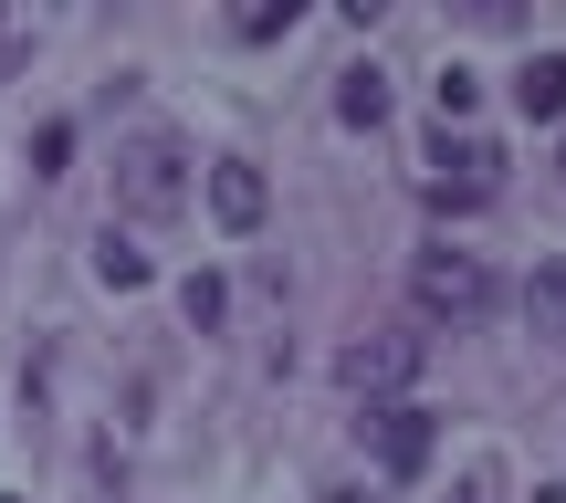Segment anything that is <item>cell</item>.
I'll return each mask as SVG.
<instances>
[{
    "instance_id": "13",
    "label": "cell",
    "mask_w": 566,
    "mask_h": 503,
    "mask_svg": "<svg viewBox=\"0 0 566 503\" xmlns=\"http://www.w3.org/2000/svg\"><path fill=\"white\" fill-rule=\"evenodd\" d=\"M63 158H74V126H42V137H32V168H42V179H63Z\"/></svg>"
},
{
    "instance_id": "1",
    "label": "cell",
    "mask_w": 566,
    "mask_h": 503,
    "mask_svg": "<svg viewBox=\"0 0 566 503\" xmlns=\"http://www.w3.org/2000/svg\"><path fill=\"white\" fill-rule=\"evenodd\" d=\"M116 210L126 221H179L189 210V147L179 137H126L116 147Z\"/></svg>"
},
{
    "instance_id": "9",
    "label": "cell",
    "mask_w": 566,
    "mask_h": 503,
    "mask_svg": "<svg viewBox=\"0 0 566 503\" xmlns=\"http://www.w3.org/2000/svg\"><path fill=\"white\" fill-rule=\"evenodd\" d=\"M525 325L546 346H566V262H535V283H525Z\"/></svg>"
},
{
    "instance_id": "4",
    "label": "cell",
    "mask_w": 566,
    "mask_h": 503,
    "mask_svg": "<svg viewBox=\"0 0 566 503\" xmlns=\"http://www.w3.org/2000/svg\"><path fill=\"white\" fill-rule=\"evenodd\" d=\"M420 357H430V336H409V325H378V336H357L336 357V378L357 388V399H399L409 378H420Z\"/></svg>"
},
{
    "instance_id": "15",
    "label": "cell",
    "mask_w": 566,
    "mask_h": 503,
    "mask_svg": "<svg viewBox=\"0 0 566 503\" xmlns=\"http://www.w3.org/2000/svg\"><path fill=\"white\" fill-rule=\"evenodd\" d=\"M462 503H504V462H472L462 472Z\"/></svg>"
},
{
    "instance_id": "12",
    "label": "cell",
    "mask_w": 566,
    "mask_h": 503,
    "mask_svg": "<svg viewBox=\"0 0 566 503\" xmlns=\"http://www.w3.org/2000/svg\"><path fill=\"white\" fill-rule=\"evenodd\" d=\"M179 304H189V325H221V304H231V294H221V273H189V283H179Z\"/></svg>"
},
{
    "instance_id": "14",
    "label": "cell",
    "mask_w": 566,
    "mask_h": 503,
    "mask_svg": "<svg viewBox=\"0 0 566 503\" xmlns=\"http://www.w3.org/2000/svg\"><path fill=\"white\" fill-rule=\"evenodd\" d=\"M472 105H483V84H472L462 63H451V74H441V116H472Z\"/></svg>"
},
{
    "instance_id": "11",
    "label": "cell",
    "mask_w": 566,
    "mask_h": 503,
    "mask_svg": "<svg viewBox=\"0 0 566 503\" xmlns=\"http://www.w3.org/2000/svg\"><path fill=\"white\" fill-rule=\"evenodd\" d=\"M294 21H304V0H242V11H231V32H242V42H283Z\"/></svg>"
},
{
    "instance_id": "2",
    "label": "cell",
    "mask_w": 566,
    "mask_h": 503,
    "mask_svg": "<svg viewBox=\"0 0 566 503\" xmlns=\"http://www.w3.org/2000/svg\"><path fill=\"white\" fill-rule=\"evenodd\" d=\"M409 304H420L430 325H472V315H493V273H483V252H420L409 262Z\"/></svg>"
},
{
    "instance_id": "8",
    "label": "cell",
    "mask_w": 566,
    "mask_h": 503,
    "mask_svg": "<svg viewBox=\"0 0 566 503\" xmlns=\"http://www.w3.org/2000/svg\"><path fill=\"white\" fill-rule=\"evenodd\" d=\"M336 116L346 126H388V74H378V63H346V74H336Z\"/></svg>"
},
{
    "instance_id": "3",
    "label": "cell",
    "mask_w": 566,
    "mask_h": 503,
    "mask_svg": "<svg viewBox=\"0 0 566 503\" xmlns=\"http://www.w3.org/2000/svg\"><path fill=\"white\" fill-rule=\"evenodd\" d=\"M493 189H504V147H493V137H451V126H441V137H430V200H441V210H483Z\"/></svg>"
},
{
    "instance_id": "16",
    "label": "cell",
    "mask_w": 566,
    "mask_h": 503,
    "mask_svg": "<svg viewBox=\"0 0 566 503\" xmlns=\"http://www.w3.org/2000/svg\"><path fill=\"white\" fill-rule=\"evenodd\" d=\"M556 168H566V158H556Z\"/></svg>"
},
{
    "instance_id": "6",
    "label": "cell",
    "mask_w": 566,
    "mask_h": 503,
    "mask_svg": "<svg viewBox=\"0 0 566 503\" xmlns=\"http://www.w3.org/2000/svg\"><path fill=\"white\" fill-rule=\"evenodd\" d=\"M263 210H273V189H263V168H252V158H221V168H210V221H221V231H263Z\"/></svg>"
},
{
    "instance_id": "10",
    "label": "cell",
    "mask_w": 566,
    "mask_h": 503,
    "mask_svg": "<svg viewBox=\"0 0 566 503\" xmlns=\"http://www.w3.org/2000/svg\"><path fill=\"white\" fill-rule=\"evenodd\" d=\"M95 283H116V294H137V283H147V252H137V242H126V231H116V221H105V231H95Z\"/></svg>"
},
{
    "instance_id": "7",
    "label": "cell",
    "mask_w": 566,
    "mask_h": 503,
    "mask_svg": "<svg viewBox=\"0 0 566 503\" xmlns=\"http://www.w3.org/2000/svg\"><path fill=\"white\" fill-rule=\"evenodd\" d=\"M514 105H525L535 126H566V53H525V74H514Z\"/></svg>"
},
{
    "instance_id": "5",
    "label": "cell",
    "mask_w": 566,
    "mask_h": 503,
    "mask_svg": "<svg viewBox=\"0 0 566 503\" xmlns=\"http://www.w3.org/2000/svg\"><path fill=\"white\" fill-rule=\"evenodd\" d=\"M367 451H378L388 483H409V472H430V451H441V420H430L420 399H388V409H367Z\"/></svg>"
}]
</instances>
